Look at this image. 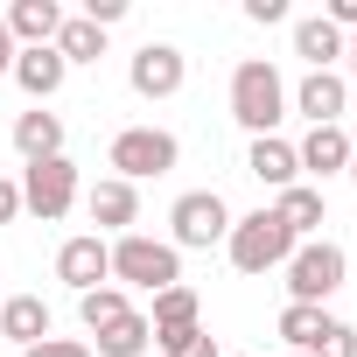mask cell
Wrapping results in <instances>:
<instances>
[{"label": "cell", "instance_id": "obj_1", "mask_svg": "<svg viewBox=\"0 0 357 357\" xmlns=\"http://www.w3.org/2000/svg\"><path fill=\"white\" fill-rule=\"evenodd\" d=\"M231 119H238L252 140L287 119V77H280L266 56H245V63L231 70Z\"/></svg>", "mask_w": 357, "mask_h": 357}, {"label": "cell", "instance_id": "obj_2", "mask_svg": "<svg viewBox=\"0 0 357 357\" xmlns=\"http://www.w3.org/2000/svg\"><path fill=\"white\" fill-rule=\"evenodd\" d=\"M183 280V252L168 238H147V231H126L112 238V287H140V294H161Z\"/></svg>", "mask_w": 357, "mask_h": 357}, {"label": "cell", "instance_id": "obj_3", "mask_svg": "<svg viewBox=\"0 0 357 357\" xmlns=\"http://www.w3.org/2000/svg\"><path fill=\"white\" fill-rule=\"evenodd\" d=\"M225 252H231V266H238V273H273V266H287V259H294V231H287L273 211H245V218H231Z\"/></svg>", "mask_w": 357, "mask_h": 357}, {"label": "cell", "instance_id": "obj_4", "mask_svg": "<svg viewBox=\"0 0 357 357\" xmlns=\"http://www.w3.org/2000/svg\"><path fill=\"white\" fill-rule=\"evenodd\" d=\"M280 273H287V294H294L301 308H322V301L350 280V252H343L336 238H308V245H294V259H287Z\"/></svg>", "mask_w": 357, "mask_h": 357}, {"label": "cell", "instance_id": "obj_5", "mask_svg": "<svg viewBox=\"0 0 357 357\" xmlns=\"http://www.w3.org/2000/svg\"><path fill=\"white\" fill-rule=\"evenodd\" d=\"M175 161H183V140H175L168 126H126V133H112V147H105V168L119 175V183L168 175Z\"/></svg>", "mask_w": 357, "mask_h": 357}, {"label": "cell", "instance_id": "obj_6", "mask_svg": "<svg viewBox=\"0 0 357 357\" xmlns=\"http://www.w3.org/2000/svg\"><path fill=\"white\" fill-rule=\"evenodd\" d=\"M168 225H175V231H168L175 252H211V245L231 238V204H225L218 190H190V197H175Z\"/></svg>", "mask_w": 357, "mask_h": 357}, {"label": "cell", "instance_id": "obj_7", "mask_svg": "<svg viewBox=\"0 0 357 357\" xmlns=\"http://www.w3.org/2000/svg\"><path fill=\"white\" fill-rule=\"evenodd\" d=\"M70 204H77V161L70 154L22 168V211H36L43 225H56V218H70Z\"/></svg>", "mask_w": 357, "mask_h": 357}, {"label": "cell", "instance_id": "obj_8", "mask_svg": "<svg viewBox=\"0 0 357 357\" xmlns=\"http://www.w3.org/2000/svg\"><path fill=\"white\" fill-rule=\"evenodd\" d=\"M126 84L140 98H175V91L190 84V56L175 50V43H140L133 63H126Z\"/></svg>", "mask_w": 357, "mask_h": 357}, {"label": "cell", "instance_id": "obj_9", "mask_svg": "<svg viewBox=\"0 0 357 357\" xmlns=\"http://www.w3.org/2000/svg\"><path fill=\"white\" fill-rule=\"evenodd\" d=\"M287 105H294L308 126H343V105H350V77H336V70H308V77L287 91Z\"/></svg>", "mask_w": 357, "mask_h": 357}, {"label": "cell", "instance_id": "obj_10", "mask_svg": "<svg viewBox=\"0 0 357 357\" xmlns=\"http://www.w3.org/2000/svg\"><path fill=\"white\" fill-rule=\"evenodd\" d=\"M56 280H70L77 294L105 287V280H112V245H105L98 231H84V238H63V252H56Z\"/></svg>", "mask_w": 357, "mask_h": 357}, {"label": "cell", "instance_id": "obj_11", "mask_svg": "<svg viewBox=\"0 0 357 357\" xmlns=\"http://www.w3.org/2000/svg\"><path fill=\"white\" fill-rule=\"evenodd\" d=\"M84 211H91L98 238H105V231H119V238H126V231L140 225V190H133V183H119V175H105V183H91V190H84Z\"/></svg>", "mask_w": 357, "mask_h": 357}, {"label": "cell", "instance_id": "obj_12", "mask_svg": "<svg viewBox=\"0 0 357 357\" xmlns=\"http://www.w3.org/2000/svg\"><path fill=\"white\" fill-rule=\"evenodd\" d=\"M36 105H50L56 91H63V77H70V63L56 56V43H43V50H15V70H8Z\"/></svg>", "mask_w": 357, "mask_h": 357}, {"label": "cell", "instance_id": "obj_13", "mask_svg": "<svg viewBox=\"0 0 357 357\" xmlns=\"http://www.w3.org/2000/svg\"><path fill=\"white\" fill-rule=\"evenodd\" d=\"M350 154H357V140L343 133V126H308V140L294 147V161H301V175H343L350 168Z\"/></svg>", "mask_w": 357, "mask_h": 357}, {"label": "cell", "instance_id": "obj_14", "mask_svg": "<svg viewBox=\"0 0 357 357\" xmlns=\"http://www.w3.org/2000/svg\"><path fill=\"white\" fill-rule=\"evenodd\" d=\"M8 36H15V50H43V43H56V29H63V8L56 0H15L8 15Z\"/></svg>", "mask_w": 357, "mask_h": 357}, {"label": "cell", "instance_id": "obj_15", "mask_svg": "<svg viewBox=\"0 0 357 357\" xmlns=\"http://www.w3.org/2000/svg\"><path fill=\"white\" fill-rule=\"evenodd\" d=\"M245 168L259 175L266 190H294V183H301V161H294V140H280V133H259V140L245 147Z\"/></svg>", "mask_w": 357, "mask_h": 357}, {"label": "cell", "instance_id": "obj_16", "mask_svg": "<svg viewBox=\"0 0 357 357\" xmlns=\"http://www.w3.org/2000/svg\"><path fill=\"white\" fill-rule=\"evenodd\" d=\"M273 218L294 231V245H308L322 225H329V204H322V190H308V183H294V190H280L273 197Z\"/></svg>", "mask_w": 357, "mask_h": 357}, {"label": "cell", "instance_id": "obj_17", "mask_svg": "<svg viewBox=\"0 0 357 357\" xmlns=\"http://www.w3.org/2000/svg\"><path fill=\"white\" fill-rule=\"evenodd\" d=\"M0 336H8L15 350H36L50 336V308L43 294H15V301H0Z\"/></svg>", "mask_w": 357, "mask_h": 357}, {"label": "cell", "instance_id": "obj_18", "mask_svg": "<svg viewBox=\"0 0 357 357\" xmlns=\"http://www.w3.org/2000/svg\"><path fill=\"white\" fill-rule=\"evenodd\" d=\"M350 50V36L343 29H329L322 15H308V22H294V56L308 63V70H336V56Z\"/></svg>", "mask_w": 357, "mask_h": 357}, {"label": "cell", "instance_id": "obj_19", "mask_svg": "<svg viewBox=\"0 0 357 357\" xmlns=\"http://www.w3.org/2000/svg\"><path fill=\"white\" fill-rule=\"evenodd\" d=\"M15 154H22V161H56V154H63V119L43 112V105L22 112V119H15Z\"/></svg>", "mask_w": 357, "mask_h": 357}, {"label": "cell", "instance_id": "obj_20", "mask_svg": "<svg viewBox=\"0 0 357 357\" xmlns=\"http://www.w3.org/2000/svg\"><path fill=\"white\" fill-rule=\"evenodd\" d=\"M154 350V322L133 308V315H119L112 329H98V343H91V357H147Z\"/></svg>", "mask_w": 357, "mask_h": 357}, {"label": "cell", "instance_id": "obj_21", "mask_svg": "<svg viewBox=\"0 0 357 357\" xmlns=\"http://www.w3.org/2000/svg\"><path fill=\"white\" fill-rule=\"evenodd\" d=\"M147 322H154V336H168V329H197L204 322V301H197V287H161L154 294V308H147Z\"/></svg>", "mask_w": 357, "mask_h": 357}, {"label": "cell", "instance_id": "obj_22", "mask_svg": "<svg viewBox=\"0 0 357 357\" xmlns=\"http://www.w3.org/2000/svg\"><path fill=\"white\" fill-rule=\"evenodd\" d=\"M56 56H63V63H98V56H105V29H91L84 15H63V29H56Z\"/></svg>", "mask_w": 357, "mask_h": 357}, {"label": "cell", "instance_id": "obj_23", "mask_svg": "<svg viewBox=\"0 0 357 357\" xmlns=\"http://www.w3.org/2000/svg\"><path fill=\"white\" fill-rule=\"evenodd\" d=\"M77 315H84V329L98 336V329H112L119 315H133V301H126V287H112V280H105V287L77 294Z\"/></svg>", "mask_w": 357, "mask_h": 357}, {"label": "cell", "instance_id": "obj_24", "mask_svg": "<svg viewBox=\"0 0 357 357\" xmlns=\"http://www.w3.org/2000/svg\"><path fill=\"white\" fill-rule=\"evenodd\" d=\"M322 322H329L322 308H301V301H287V308H280V336L294 343V357H308V350H315V336H322Z\"/></svg>", "mask_w": 357, "mask_h": 357}, {"label": "cell", "instance_id": "obj_25", "mask_svg": "<svg viewBox=\"0 0 357 357\" xmlns=\"http://www.w3.org/2000/svg\"><path fill=\"white\" fill-rule=\"evenodd\" d=\"M308 357H357V329H350V322H336V315H329V322H322V336H315V350H308Z\"/></svg>", "mask_w": 357, "mask_h": 357}, {"label": "cell", "instance_id": "obj_26", "mask_svg": "<svg viewBox=\"0 0 357 357\" xmlns=\"http://www.w3.org/2000/svg\"><path fill=\"white\" fill-rule=\"evenodd\" d=\"M22 357H91V343H77V336H43V343L22 350Z\"/></svg>", "mask_w": 357, "mask_h": 357}, {"label": "cell", "instance_id": "obj_27", "mask_svg": "<svg viewBox=\"0 0 357 357\" xmlns=\"http://www.w3.org/2000/svg\"><path fill=\"white\" fill-rule=\"evenodd\" d=\"M15 218H22V183L0 175V225H15Z\"/></svg>", "mask_w": 357, "mask_h": 357}, {"label": "cell", "instance_id": "obj_28", "mask_svg": "<svg viewBox=\"0 0 357 357\" xmlns=\"http://www.w3.org/2000/svg\"><path fill=\"white\" fill-rule=\"evenodd\" d=\"M245 22H266V29L287 22V0H245Z\"/></svg>", "mask_w": 357, "mask_h": 357}, {"label": "cell", "instance_id": "obj_29", "mask_svg": "<svg viewBox=\"0 0 357 357\" xmlns=\"http://www.w3.org/2000/svg\"><path fill=\"white\" fill-rule=\"evenodd\" d=\"M175 357H225V350H218V336H211V329H190V343L175 350Z\"/></svg>", "mask_w": 357, "mask_h": 357}, {"label": "cell", "instance_id": "obj_30", "mask_svg": "<svg viewBox=\"0 0 357 357\" xmlns=\"http://www.w3.org/2000/svg\"><path fill=\"white\" fill-rule=\"evenodd\" d=\"M15 70V36H8V22H0V77Z\"/></svg>", "mask_w": 357, "mask_h": 357}, {"label": "cell", "instance_id": "obj_31", "mask_svg": "<svg viewBox=\"0 0 357 357\" xmlns=\"http://www.w3.org/2000/svg\"><path fill=\"white\" fill-rule=\"evenodd\" d=\"M343 56H350V77H357V36H350V50H343Z\"/></svg>", "mask_w": 357, "mask_h": 357}, {"label": "cell", "instance_id": "obj_32", "mask_svg": "<svg viewBox=\"0 0 357 357\" xmlns=\"http://www.w3.org/2000/svg\"><path fill=\"white\" fill-rule=\"evenodd\" d=\"M343 175H350V183H357V154H350V168H343Z\"/></svg>", "mask_w": 357, "mask_h": 357}]
</instances>
